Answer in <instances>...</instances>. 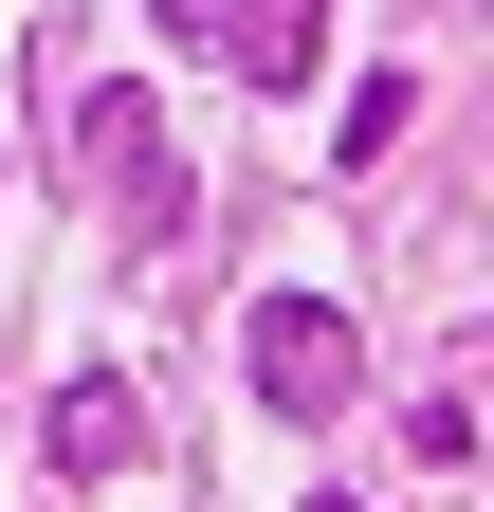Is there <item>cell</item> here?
Wrapping results in <instances>:
<instances>
[{"mask_svg": "<svg viewBox=\"0 0 494 512\" xmlns=\"http://www.w3.org/2000/svg\"><path fill=\"white\" fill-rule=\"evenodd\" d=\"M238 366H257V403H275V421H348V384H366V330H348L330 293H257Z\"/></svg>", "mask_w": 494, "mask_h": 512, "instance_id": "6da1fadb", "label": "cell"}, {"mask_svg": "<svg viewBox=\"0 0 494 512\" xmlns=\"http://www.w3.org/2000/svg\"><path fill=\"white\" fill-rule=\"evenodd\" d=\"M37 439H55V476H129V458H147V403H129L110 366H74V384H55V421H37Z\"/></svg>", "mask_w": 494, "mask_h": 512, "instance_id": "3957f363", "label": "cell"}, {"mask_svg": "<svg viewBox=\"0 0 494 512\" xmlns=\"http://www.w3.org/2000/svg\"><path fill=\"white\" fill-rule=\"evenodd\" d=\"M165 37H183V55H220V0H165Z\"/></svg>", "mask_w": 494, "mask_h": 512, "instance_id": "5b68a950", "label": "cell"}, {"mask_svg": "<svg viewBox=\"0 0 494 512\" xmlns=\"http://www.w3.org/2000/svg\"><path fill=\"white\" fill-rule=\"evenodd\" d=\"M312 37H330V0H220V74H238V92H293Z\"/></svg>", "mask_w": 494, "mask_h": 512, "instance_id": "277c9868", "label": "cell"}, {"mask_svg": "<svg viewBox=\"0 0 494 512\" xmlns=\"http://www.w3.org/2000/svg\"><path fill=\"white\" fill-rule=\"evenodd\" d=\"M312 512H366V494H312Z\"/></svg>", "mask_w": 494, "mask_h": 512, "instance_id": "8992f818", "label": "cell"}, {"mask_svg": "<svg viewBox=\"0 0 494 512\" xmlns=\"http://www.w3.org/2000/svg\"><path fill=\"white\" fill-rule=\"evenodd\" d=\"M74 183H110V220L129 238H183V147H165V110L110 74V92H74Z\"/></svg>", "mask_w": 494, "mask_h": 512, "instance_id": "7a4b0ae2", "label": "cell"}]
</instances>
